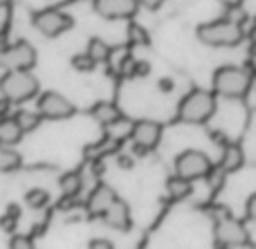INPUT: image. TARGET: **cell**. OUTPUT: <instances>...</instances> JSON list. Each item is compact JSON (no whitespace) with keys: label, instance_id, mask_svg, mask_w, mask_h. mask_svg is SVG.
I'll return each mask as SVG.
<instances>
[{"label":"cell","instance_id":"9","mask_svg":"<svg viewBox=\"0 0 256 249\" xmlns=\"http://www.w3.org/2000/svg\"><path fill=\"white\" fill-rule=\"evenodd\" d=\"M130 137H132V151L137 155H146L148 151H153L162 139V126L158 121L150 119H142L137 121L130 128Z\"/></svg>","mask_w":256,"mask_h":249},{"label":"cell","instance_id":"27","mask_svg":"<svg viewBox=\"0 0 256 249\" xmlns=\"http://www.w3.org/2000/svg\"><path fill=\"white\" fill-rule=\"evenodd\" d=\"M150 74V65L146 61H135V70H132V76H146Z\"/></svg>","mask_w":256,"mask_h":249},{"label":"cell","instance_id":"12","mask_svg":"<svg viewBox=\"0 0 256 249\" xmlns=\"http://www.w3.org/2000/svg\"><path fill=\"white\" fill-rule=\"evenodd\" d=\"M115 200H117L115 189L108 187V184H97V189H94V191L90 193V198H88L90 216H104L108 209H110V205Z\"/></svg>","mask_w":256,"mask_h":249},{"label":"cell","instance_id":"16","mask_svg":"<svg viewBox=\"0 0 256 249\" xmlns=\"http://www.w3.org/2000/svg\"><path fill=\"white\" fill-rule=\"evenodd\" d=\"M22 128L18 126L16 119H9V117H2L0 119V144H9V146H14V144L20 142L22 137Z\"/></svg>","mask_w":256,"mask_h":249},{"label":"cell","instance_id":"3","mask_svg":"<svg viewBox=\"0 0 256 249\" xmlns=\"http://www.w3.org/2000/svg\"><path fill=\"white\" fill-rule=\"evenodd\" d=\"M216 112V97L207 90H191L184 99L180 101V108H178V117L184 124H207L209 119Z\"/></svg>","mask_w":256,"mask_h":249},{"label":"cell","instance_id":"1","mask_svg":"<svg viewBox=\"0 0 256 249\" xmlns=\"http://www.w3.org/2000/svg\"><path fill=\"white\" fill-rule=\"evenodd\" d=\"M198 38L200 43L209 45V47H234L240 45L245 38L243 25L230 18H220V20L204 22L198 27Z\"/></svg>","mask_w":256,"mask_h":249},{"label":"cell","instance_id":"13","mask_svg":"<svg viewBox=\"0 0 256 249\" xmlns=\"http://www.w3.org/2000/svg\"><path fill=\"white\" fill-rule=\"evenodd\" d=\"M102 218L106 220V225L112 229H120V232H128V229H130V209H128V205L124 200H120V198L112 202L110 209H108Z\"/></svg>","mask_w":256,"mask_h":249},{"label":"cell","instance_id":"8","mask_svg":"<svg viewBox=\"0 0 256 249\" xmlns=\"http://www.w3.org/2000/svg\"><path fill=\"white\" fill-rule=\"evenodd\" d=\"M36 65V49L27 40H18L0 49V67L4 70H32Z\"/></svg>","mask_w":256,"mask_h":249},{"label":"cell","instance_id":"25","mask_svg":"<svg viewBox=\"0 0 256 249\" xmlns=\"http://www.w3.org/2000/svg\"><path fill=\"white\" fill-rule=\"evenodd\" d=\"M12 247L14 249H32L34 247V243H32V238H27V236H14L12 238Z\"/></svg>","mask_w":256,"mask_h":249},{"label":"cell","instance_id":"4","mask_svg":"<svg viewBox=\"0 0 256 249\" xmlns=\"http://www.w3.org/2000/svg\"><path fill=\"white\" fill-rule=\"evenodd\" d=\"M38 79L30 70H7L0 79V94L12 103H25L38 94Z\"/></svg>","mask_w":256,"mask_h":249},{"label":"cell","instance_id":"22","mask_svg":"<svg viewBox=\"0 0 256 249\" xmlns=\"http://www.w3.org/2000/svg\"><path fill=\"white\" fill-rule=\"evenodd\" d=\"M25 202H27V207H32V209H45L50 202V193L45 191V189H32V191L25 196Z\"/></svg>","mask_w":256,"mask_h":249},{"label":"cell","instance_id":"26","mask_svg":"<svg viewBox=\"0 0 256 249\" xmlns=\"http://www.w3.org/2000/svg\"><path fill=\"white\" fill-rule=\"evenodd\" d=\"M16 220H18V211L12 209V211H9V216H4V218H2V229H7V232H14V225H16Z\"/></svg>","mask_w":256,"mask_h":249},{"label":"cell","instance_id":"14","mask_svg":"<svg viewBox=\"0 0 256 249\" xmlns=\"http://www.w3.org/2000/svg\"><path fill=\"white\" fill-rule=\"evenodd\" d=\"M90 115L94 117V121H97V124L106 126V128H110V126L120 124V121L124 119L122 110L115 106V103H110V101H99L97 106L90 110Z\"/></svg>","mask_w":256,"mask_h":249},{"label":"cell","instance_id":"21","mask_svg":"<svg viewBox=\"0 0 256 249\" xmlns=\"http://www.w3.org/2000/svg\"><path fill=\"white\" fill-rule=\"evenodd\" d=\"M88 54L94 58V63H104L110 58V47L106 45V40L102 38H92L88 43Z\"/></svg>","mask_w":256,"mask_h":249},{"label":"cell","instance_id":"2","mask_svg":"<svg viewBox=\"0 0 256 249\" xmlns=\"http://www.w3.org/2000/svg\"><path fill=\"white\" fill-rule=\"evenodd\" d=\"M252 88V76L245 67L225 65L214 74V92L225 99H243Z\"/></svg>","mask_w":256,"mask_h":249},{"label":"cell","instance_id":"20","mask_svg":"<svg viewBox=\"0 0 256 249\" xmlns=\"http://www.w3.org/2000/svg\"><path fill=\"white\" fill-rule=\"evenodd\" d=\"M14 119L18 121V126L22 128V133H32V130H36L40 126V112H30V110H20L16 112V117Z\"/></svg>","mask_w":256,"mask_h":249},{"label":"cell","instance_id":"6","mask_svg":"<svg viewBox=\"0 0 256 249\" xmlns=\"http://www.w3.org/2000/svg\"><path fill=\"white\" fill-rule=\"evenodd\" d=\"M32 25L48 38H56V36L66 34L68 29H72L74 20H72V16L58 11V9H43V11H36L32 16Z\"/></svg>","mask_w":256,"mask_h":249},{"label":"cell","instance_id":"33","mask_svg":"<svg viewBox=\"0 0 256 249\" xmlns=\"http://www.w3.org/2000/svg\"><path fill=\"white\" fill-rule=\"evenodd\" d=\"M9 106H12V101H9V99H4V97H2V103H0V117H4V115H7Z\"/></svg>","mask_w":256,"mask_h":249},{"label":"cell","instance_id":"31","mask_svg":"<svg viewBox=\"0 0 256 249\" xmlns=\"http://www.w3.org/2000/svg\"><path fill=\"white\" fill-rule=\"evenodd\" d=\"M117 164L122 166V169H132V157H128V155H120V160H117Z\"/></svg>","mask_w":256,"mask_h":249},{"label":"cell","instance_id":"7","mask_svg":"<svg viewBox=\"0 0 256 249\" xmlns=\"http://www.w3.org/2000/svg\"><path fill=\"white\" fill-rule=\"evenodd\" d=\"M216 243L220 247H250V234L240 220L225 214L216 223Z\"/></svg>","mask_w":256,"mask_h":249},{"label":"cell","instance_id":"10","mask_svg":"<svg viewBox=\"0 0 256 249\" xmlns=\"http://www.w3.org/2000/svg\"><path fill=\"white\" fill-rule=\"evenodd\" d=\"M38 112L43 119L61 121V119H70L74 115V106L61 92H43L38 99Z\"/></svg>","mask_w":256,"mask_h":249},{"label":"cell","instance_id":"36","mask_svg":"<svg viewBox=\"0 0 256 249\" xmlns=\"http://www.w3.org/2000/svg\"><path fill=\"white\" fill-rule=\"evenodd\" d=\"M9 2H12V0H0V7H7Z\"/></svg>","mask_w":256,"mask_h":249},{"label":"cell","instance_id":"30","mask_svg":"<svg viewBox=\"0 0 256 249\" xmlns=\"http://www.w3.org/2000/svg\"><path fill=\"white\" fill-rule=\"evenodd\" d=\"M140 2V7L144 9H160V4L164 2V0H137Z\"/></svg>","mask_w":256,"mask_h":249},{"label":"cell","instance_id":"19","mask_svg":"<svg viewBox=\"0 0 256 249\" xmlns=\"http://www.w3.org/2000/svg\"><path fill=\"white\" fill-rule=\"evenodd\" d=\"M81 189H84V178H81V173H76V171H70V173H66L61 178L63 196L74 198V196H79L81 193Z\"/></svg>","mask_w":256,"mask_h":249},{"label":"cell","instance_id":"32","mask_svg":"<svg viewBox=\"0 0 256 249\" xmlns=\"http://www.w3.org/2000/svg\"><path fill=\"white\" fill-rule=\"evenodd\" d=\"M218 2H220L222 7H227V9H236V7L243 4V0H218Z\"/></svg>","mask_w":256,"mask_h":249},{"label":"cell","instance_id":"34","mask_svg":"<svg viewBox=\"0 0 256 249\" xmlns=\"http://www.w3.org/2000/svg\"><path fill=\"white\" fill-rule=\"evenodd\" d=\"M160 90H164V92H171V90H173V83H171L168 79H162V81H160Z\"/></svg>","mask_w":256,"mask_h":249},{"label":"cell","instance_id":"28","mask_svg":"<svg viewBox=\"0 0 256 249\" xmlns=\"http://www.w3.org/2000/svg\"><path fill=\"white\" fill-rule=\"evenodd\" d=\"M248 216H250V220L256 223V193L248 200Z\"/></svg>","mask_w":256,"mask_h":249},{"label":"cell","instance_id":"11","mask_svg":"<svg viewBox=\"0 0 256 249\" xmlns=\"http://www.w3.org/2000/svg\"><path fill=\"white\" fill-rule=\"evenodd\" d=\"M94 9L99 16L108 20H124V18L135 16L140 2L137 0H94Z\"/></svg>","mask_w":256,"mask_h":249},{"label":"cell","instance_id":"29","mask_svg":"<svg viewBox=\"0 0 256 249\" xmlns=\"http://www.w3.org/2000/svg\"><path fill=\"white\" fill-rule=\"evenodd\" d=\"M92 249H112V243L110 241H104V238H97V241L90 243Z\"/></svg>","mask_w":256,"mask_h":249},{"label":"cell","instance_id":"17","mask_svg":"<svg viewBox=\"0 0 256 249\" xmlns=\"http://www.w3.org/2000/svg\"><path fill=\"white\" fill-rule=\"evenodd\" d=\"M191 180L182 178V175H176V178H171L166 182V193L171 200H184V198L191 196Z\"/></svg>","mask_w":256,"mask_h":249},{"label":"cell","instance_id":"37","mask_svg":"<svg viewBox=\"0 0 256 249\" xmlns=\"http://www.w3.org/2000/svg\"><path fill=\"white\" fill-rule=\"evenodd\" d=\"M254 31H256V18H254Z\"/></svg>","mask_w":256,"mask_h":249},{"label":"cell","instance_id":"35","mask_svg":"<svg viewBox=\"0 0 256 249\" xmlns=\"http://www.w3.org/2000/svg\"><path fill=\"white\" fill-rule=\"evenodd\" d=\"M252 54L256 56V31H254V36H252Z\"/></svg>","mask_w":256,"mask_h":249},{"label":"cell","instance_id":"24","mask_svg":"<svg viewBox=\"0 0 256 249\" xmlns=\"http://www.w3.org/2000/svg\"><path fill=\"white\" fill-rule=\"evenodd\" d=\"M130 43L132 45H148V36L140 25H130Z\"/></svg>","mask_w":256,"mask_h":249},{"label":"cell","instance_id":"5","mask_svg":"<svg viewBox=\"0 0 256 249\" xmlns=\"http://www.w3.org/2000/svg\"><path fill=\"white\" fill-rule=\"evenodd\" d=\"M212 171H214L212 160L202 151H184L176 160V175H182V178L191 180V182L209 178Z\"/></svg>","mask_w":256,"mask_h":249},{"label":"cell","instance_id":"23","mask_svg":"<svg viewBox=\"0 0 256 249\" xmlns=\"http://www.w3.org/2000/svg\"><path fill=\"white\" fill-rule=\"evenodd\" d=\"M94 65H97V63H94V58L90 56L88 52H86V54H76V56L72 58V67H74V70H79V72H92Z\"/></svg>","mask_w":256,"mask_h":249},{"label":"cell","instance_id":"18","mask_svg":"<svg viewBox=\"0 0 256 249\" xmlns=\"http://www.w3.org/2000/svg\"><path fill=\"white\" fill-rule=\"evenodd\" d=\"M20 153H16V148H12L9 144H0V171L9 173V171H16L20 166Z\"/></svg>","mask_w":256,"mask_h":249},{"label":"cell","instance_id":"15","mask_svg":"<svg viewBox=\"0 0 256 249\" xmlns=\"http://www.w3.org/2000/svg\"><path fill=\"white\" fill-rule=\"evenodd\" d=\"M245 164V153L240 148V144H227L222 148V157H220V169L225 173H234L240 166Z\"/></svg>","mask_w":256,"mask_h":249}]
</instances>
